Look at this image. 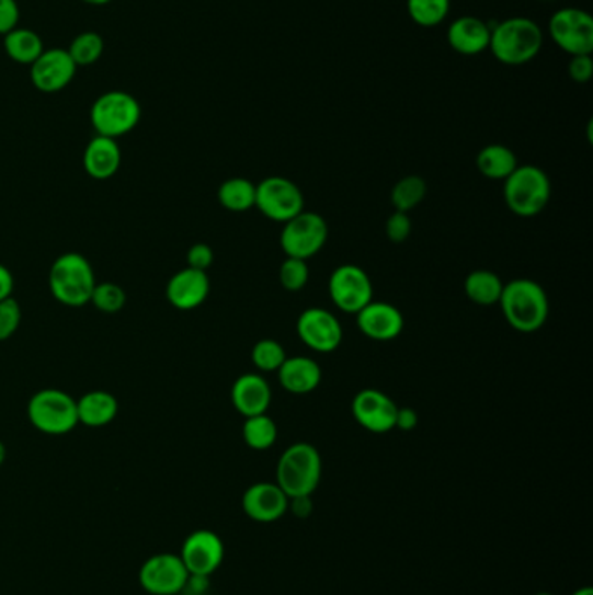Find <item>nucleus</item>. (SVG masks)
<instances>
[{
  "label": "nucleus",
  "instance_id": "obj_1",
  "mask_svg": "<svg viewBox=\"0 0 593 595\" xmlns=\"http://www.w3.org/2000/svg\"><path fill=\"white\" fill-rule=\"evenodd\" d=\"M501 312L512 330L531 334L541 330L550 313L541 284L531 279L510 281L500 298Z\"/></svg>",
  "mask_w": 593,
  "mask_h": 595
},
{
  "label": "nucleus",
  "instance_id": "obj_2",
  "mask_svg": "<svg viewBox=\"0 0 593 595\" xmlns=\"http://www.w3.org/2000/svg\"><path fill=\"white\" fill-rule=\"evenodd\" d=\"M543 30L535 20L524 16L509 18L491 28L489 52L503 65L518 67L539 55L543 47Z\"/></svg>",
  "mask_w": 593,
  "mask_h": 595
},
{
  "label": "nucleus",
  "instance_id": "obj_3",
  "mask_svg": "<svg viewBox=\"0 0 593 595\" xmlns=\"http://www.w3.org/2000/svg\"><path fill=\"white\" fill-rule=\"evenodd\" d=\"M96 284L93 266L84 254H61L49 271V289L55 300L65 307L79 309L91 304Z\"/></svg>",
  "mask_w": 593,
  "mask_h": 595
},
{
  "label": "nucleus",
  "instance_id": "obj_4",
  "mask_svg": "<svg viewBox=\"0 0 593 595\" xmlns=\"http://www.w3.org/2000/svg\"><path fill=\"white\" fill-rule=\"evenodd\" d=\"M322 479V458L319 449L308 443H296L281 455L277 464V484L287 499L311 496Z\"/></svg>",
  "mask_w": 593,
  "mask_h": 595
},
{
  "label": "nucleus",
  "instance_id": "obj_5",
  "mask_svg": "<svg viewBox=\"0 0 593 595\" xmlns=\"http://www.w3.org/2000/svg\"><path fill=\"white\" fill-rule=\"evenodd\" d=\"M550 178L538 165H517L503 186V198L510 211L521 218H535L548 206Z\"/></svg>",
  "mask_w": 593,
  "mask_h": 595
},
{
  "label": "nucleus",
  "instance_id": "obj_6",
  "mask_svg": "<svg viewBox=\"0 0 593 595\" xmlns=\"http://www.w3.org/2000/svg\"><path fill=\"white\" fill-rule=\"evenodd\" d=\"M26 413L30 423L47 435H65L79 425L77 401L64 390H38L30 399Z\"/></svg>",
  "mask_w": 593,
  "mask_h": 595
},
{
  "label": "nucleus",
  "instance_id": "obj_7",
  "mask_svg": "<svg viewBox=\"0 0 593 595\" xmlns=\"http://www.w3.org/2000/svg\"><path fill=\"white\" fill-rule=\"evenodd\" d=\"M141 121V105L126 91H109L98 96L91 106V124L96 135L121 138L129 135Z\"/></svg>",
  "mask_w": 593,
  "mask_h": 595
},
{
  "label": "nucleus",
  "instance_id": "obj_8",
  "mask_svg": "<svg viewBox=\"0 0 593 595\" xmlns=\"http://www.w3.org/2000/svg\"><path fill=\"white\" fill-rule=\"evenodd\" d=\"M328 237V221L319 213L301 211L284 224L281 248L286 256L308 262L324 248Z\"/></svg>",
  "mask_w": 593,
  "mask_h": 595
},
{
  "label": "nucleus",
  "instance_id": "obj_9",
  "mask_svg": "<svg viewBox=\"0 0 593 595\" xmlns=\"http://www.w3.org/2000/svg\"><path fill=\"white\" fill-rule=\"evenodd\" d=\"M254 207L261 215L277 224H286L299 213L305 211L304 192L284 176L265 178L256 185Z\"/></svg>",
  "mask_w": 593,
  "mask_h": 595
},
{
  "label": "nucleus",
  "instance_id": "obj_10",
  "mask_svg": "<svg viewBox=\"0 0 593 595\" xmlns=\"http://www.w3.org/2000/svg\"><path fill=\"white\" fill-rule=\"evenodd\" d=\"M550 37L571 56L592 55L593 18L580 8H562L548 22Z\"/></svg>",
  "mask_w": 593,
  "mask_h": 595
},
{
  "label": "nucleus",
  "instance_id": "obj_11",
  "mask_svg": "<svg viewBox=\"0 0 593 595\" xmlns=\"http://www.w3.org/2000/svg\"><path fill=\"white\" fill-rule=\"evenodd\" d=\"M329 296L338 310L350 316H357L366 305L373 301L375 287L364 268L346 263L334 268L329 277Z\"/></svg>",
  "mask_w": 593,
  "mask_h": 595
},
{
  "label": "nucleus",
  "instance_id": "obj_12",
  "mask_svg": "<svg viewBox=\"0 0 593 595\" xmlns=\"http://www.w3.org/2000/svg\"><path fill=\"white\" fill-rule=\"evenodd\" d=\"M190 576L180 553H156L139 570V585L150 595H178L185 591Z\"/></svg>",
  "mask_w": 593,
  "mask_h": 595
},
{
  "label": "nucleus",
  "instance_id": "obj_13",
  "mask_svg": "<svg viewBox=\"0 0 593 595\" xmlns=\"http://www.w3.org/2000/svg\"><path fill=\"white\" fill-rule=\"evenodd\" d=\"M180 558L192 579H209L224 564V540L215 531L197 529L181 545Z\"/></svg>",
  "mask_w": 593,
  "mask_h": 595
},
{
  "label": "nucleus",
  "instance_id": "obj_14",
  "mask_svg": "<svg viewBox=\"0 0 593 595\" xmlns=\"http://www.w3.org/2000/svg\"><path fill=\"white\" fill-rule=\"evenodd\" d=\"M296 333L310 351L320 354L338 351L343 342V328L338 317L320 307H311L301 312L296 322Z\"/></svg>",
  "mask_w": 593,
  "mask_h": 595
},
{
  "label": "nucleus",
  "instance_id": "obj_15",
  "mask_svg": "<svg viewBox=\"0 0 593 595\" xmlns=\"http://www.w3.org/2000/svg\"><path fill=\"white\" fill-rule=\"evenodd\" d=\"M77 70L67 49L52 47L30 65V81L41 93L55 94L72 84Z\"/></svg>",
  "mask_w": 593,
  "mask_h": 595
},
{
  "label": "nucleus",
  "instance_id": "obj_16",
  "mask_svg": "<svg viewBox=\"0 0 593 595\" xmlns=\"http://www.w3.org/2000/svg\"><path fill=\"white\" fill-rule=\"evenodd\" d=\"M399 405L381 390L364 389L355 393L352 414L355 422L370 434H388L396 428Z\"/></svg>",
  "mask_w": 593,
  "mask_h": 595
},
{
  "label": "nucleus",
  "instance_id": "obj_17",
  "mask_svg": "<svg viewBox=\"0 0 593 595\" xmlns=\"http://www.w3.org/2000/svg\"><path fill=\"white\" fill-rule=\"evenodd\" d=\"M289 507V499L277 482H256L242 494V511L249 519L261 524L283 519Z\"/></svg>",
  "mask_w": 593,
  "mask_h": 595
},
{
  "label": "nucleus",
  "instance_id": "obj_18",
  "mask_svg": "<svg viewBox=\"0 0 593 595\" xmlns=\"http://www.w3.org/2000/svg\"><path fill=\"white\" fill-rule=\"evenodd\" d=\"M357 325L366 339L391 342L404 331V316L396 305L373 300L357 313Z\"/></svg>",
  "mask_w": 593,
  "mask_h": 595
},
{
  "label": "nucleus",
  "instance_id": "obj_19",
  "mask_svg": "<svg viewBox=\"0 0 593 595\" xmlns=\"http://www.w3.org/2000/svg\"><path fill=\"white\" fill-rule=\"evenodd\" d=\"M210 291V281L207 272L195 271V268H183L169 279L166 287V298L174 309L194 310L198 309L207 300Z\"/></svg>",
  "mask_w": 593,
  "mask_h": 595
},
{
  "label": "nucleus",
  "instance_id": "obj_20",
  "mask_svg": "<svg viewBox=\"0 0 593 595\" xmlns=\"http://www.w3.org/2000/svg\"><path fill=\"white\" fill-rule=\"evenodd\" d=\"M232 404L237 413L246 419L269 413L272 404V389L269 381L256 373H246L239 376L232 385Z\"/></svg>",
  "mask_w": 593,
  "mask_h": 595
},
{
  "label": "nucleus",
  "instance_id": "obj_21",
  "mask_svg": "<svg viewBox=\"0 0 593 595\" xmlns=\"http://www.w3.org/2000/svg\"><path fill=\"white\" fill-rule=\"evenodd\" d=\"M491 28L477 16H461L447 28V44L464 56H476L489 49Z\"/></svg>",
  "mask_w": 593,
  "mask_h": 595
},
{
  "label": "nucleus",
  "instance_id": "obj_22",
  "mask_svg": "<svg viewBox=\"0 0 593 595\" xmlns=\"http://www.w3.org/2000/svg\"><path fill=\"white\" fill-rule=\"evenodd\" d=\"M278 384L286 392L293 396H307L319 389L322 381V369H320L317 361L305 357V355H296V357H287L283 366L277 371Z\"/></svg>",
  "mask_w": 593,
  "mask_h": 595
},
{
  "label": "nucleus",
  "instance_id": "obj_23",
  "mask_svg": "<svg viewBox=\"0 0 593 595\" xmlns=\"http://www.w3.org/2000/svg\"><path fill=\"white\" fill-rule=\"evenodd\" d=\"M121 162H123V152H121L117 140L100 135L89 141L84 157H82L85 173L100 182L115 176L121 168Z\"/></svg>",
  "mask_w": 593,
  "mask_h": 595
},
{
  "label": "nucleus",
  "instance_id": "obj_24",
  "mask_svg": "<svg viewBox=\"0 0 593 595\" xmlns=\"http://www.w3.org/2000/svg\"><path fill=\"white\" fill-rule=\"evenodd\" d=\"M117 413V399L112 393L105 392V390H93V392L84 393L77 401L79 423L91 426V428L110 425V423L114 422Z\"/></svg>",
  "mask_w": 593,
  "mask_h": 595
},
{
  "label": "nucleus",
  "instance_id": "obj_25",
  "mask_svg": "<svg viewBox=\"0 0 593 595\" xmlns=\"http://www.w3.org/2000/svg\"><path fill=\"white\" fill-rule=\"evenodd\" d=\"M44 49H46L44 41L34 30L16 26L4 35L5 55L9 59H13L14 64L30 67L38 56L43 55Z\"/></svg>",
  "mask_w": 593,
  "mask_h": 595
},
{
  "label": "nucleus",
  "instance_id": "obj_26",
  "mask_svg": "<svg viewBox=\"0 0 593 595\" xmlns=\"http://www.w3.org/2000/svg\"><path fill=\"white\" fill-rule=\"evenodd\" d=\"M477 170L489 180H503L517 170V157L505 145L494 144L480 150L476 159Z\"/></svg>",
  "mask_w": 593,
  "mask_h": 595
},
{
  "label": "nucleus",
  "instance_id": "obj_27",
  "mask_svg": "<svg viewBox=\"0 0 593 595\" xmlns=\"http://www.w3.org/2000/svg\"><path fill=\"white\" fill-rule=\"evenodd\" d=\"M503 287L505 284L500 279V275L491 271H474L465 279V295L468 300L480 307L500 304Z\"/></svg>",
  "mask_w": 593,
  "mask_h": 595
},
{
  "label": "nucleus",
  "instance_id": "obj_28",
  "mask_svg": "<svg viewBox=\"0 0 593 595\" xmlns=\"http://www.w3.org/2000/svg\"><path fill=\"white\" fill-rule=\"evenodd\" d=\"M218 201L227 211H249L256 203V185L246 178H230L219 185Z\"/></svg>",
  "mask_w": 593,
  "mask_h": 595
},
{
  "label": "nucleus",
  "instance_id": "obj_29",
  "mask_svg": "<svg viewBox=\"0 0 593 595\" xmlns=\"http://www.w3.org/2000/svg\"><path fill=\"white\" fill-rule=\"evenodd\" d=\"M277 423L270 419L269 413L249 416L242 426V437L249 448L254 451H266L277 440Z\"/></svg>",
  "mask_w": 593,
  "mask_h": 595
},
{
  "label": "nucleus",
  "instance_id": "obj_30",
  "mask_svg": "<svg viewBox=\"0 0 593 595\" xmlns=\"http://www.w3.org/2000/svg\"><path fill=\"white\" fill-rule=\"evenodd\" d=\"M426 191L429 188H426V182L423 178L417 176V174L402 178L391 188V206L396 207V211H413L414 207L423 203Z\"/></svg>",
  "mask_w": 593,
  "mask_h": 595
},
{
  "label": "nucleus",
  "instance_id": "obj_31",
  "mask_svg": "<svg viewBox=\"0 0 593 595\" xmlns=\"http://www.w3.org/2000/svg\"><path fill=\"white\" fill-rule=\"evenodd\" d=\"M68 55L73 59V64L79 67H91L102 58L105 52V41L98 32H82L73 37L70 46L67 47Z\"/></svg>",
  "mask_w": 593,
  "mask_h": 595
},
{
  "label": "nucleus",
  "instance_id": "obj_32",
  "mask_svg": "<svg viewBox=\"0 0 593 595\" xmlns=\"http://www.w3.org/2000/svg\"><path fill=\"white\" fill-rule=\"evenodd\" d=\"M449 9L451 0H408L409 18L425 28L441 25L449 14Z\"/></svg>",
  "mask_w": 593,
  "mask_h": 595
},
{
  "label": "nucleus",
  "instance_id": "obj_33",
  "mask_svg": "<svg viewBox=\"0 0 593 595\" xmlns=\"http://www.w3.org/2000/svg\"><path fill=\"white\" fill-rule=\"evenodd\" d=\"M286 359V351L277 340H260L254 343L253 352H251V361L261 373H277Z\"/></svg>",
  "mask_w": 593,
  "mask_h": 595
},
{
  "label": "nucleus",
  "instance_id": "obj_34",
  "mask_svg": "<svg viewBox=\"0 0 593 595\" xmlns=\"http://www.w3.org/2000/svg\"><path fill=\"white\" fill-rule=\"evenodd\" d=\"M126 301V291L115 283L96 284L93 296H91V304L103 313L121 312Z\"/></svg>",
  "mask_w": 593,
  "mask_h": 595
},
{
  "label": "nucleus",
  "instance_id": "obj_35",
  "mask_svg": "<svg viewBox=\"0 0 593 595\" xmlns=\"http://www.w3.org/2000/svg\"><path fill=\"white\" fill-rule=\"evenodd\" d=\"M308 277H310L308 263L305 260H298V258L287 256L278 271L281 286L290 293L301 291L308 284Z\"/></svg>",
  "mask_w": 593,
  "mask_h": 595
},
{
  "label": "nucleus",
  "instance_id": "obj_36",
  "mask_svg": "<svg viewBox=\"0 0 593 595\" xmlns=\"http://www.w3.org/2000/svg\"><path fill=\"white\" fill-rule=\"evenodd\" d=\"M22 324V307L11 298L0 301V342L11 339Z\"/></svg>",
  "mask_w": 593,
  "mask_h": 595
},
{
  "label": "nucleus",
  "instance_id": "obj_37",
  "mask_svg": "<svg viewBox=\"0 0 593 595\" xmlns=\"http://www.w3.org/2000/svg\"><path fill=\"white\" fill-rule=\"evenodd\" d=\"M385 232L394 244H402L408 241L409 236L413 232V220H411L409 213H394L385 225Z\"/></svg>",
  "mask_w": 593,
  "mask_h": 595
},
{
  "label": "nucleus",
  "instance_id": "obj_38",
  "mask_svg": "<svg viewBox=\"0 0 593 595\" xmlns=\"http://www.w3.org/2000/svg\"><path fill=\"white\" fill-rule=\"evenodd\" d=\"M186 262H189L190 268L207 272V268L215 262V253L210 250V245L197 242L186 253Z\"/></svg>",
  "mask_w": 593,
  "mask_h": 595
},
{
  "label": "nucleus",
  "instance_id": "obj_39",
  "mask_svg": "<svg viewBox=\"0 0 593 595\" xmlns=\"http://www.w3.org/2000/svg\"><path fill=\"white\" fill-rule=\"evenodd\" d=\"M569 77L577 84H586L593 76V59L590 55L571 56Z\"/></svg>",
  "mask_w": 593,
  "mask_h": 595
},
{
  "label": "nucleus",
  "instance_id": "obj_40",
  "mask_svg": "<svg viewBox=\"0 0 593 595\" xmlns=\"http://www.w3.org/2000/svg\"><path fill=\"white\" fill-rule=\"evenodd\" d=\"M20 5L16 0H0V35H5L11 30L20 26Z\"/></svg>",
  "mask_w": 593,
  "mask_h": 595
},
{
  "label": "nucleus",
  "instance_id": "obj_41",
  "mask_svg": "<svg viewBox=\"0 0 593 595\" xmlns=\"http://www.w3.org/2000/svg\"><path fill=\"white\" fill-rule=\"evenodd\" d=\"M287 511H290V514L298 517V519H308L311 512H313L311 496H295V499H289V507H287Z\"/></svg>",
  "mask_w": 593,
  "mask_h": 595
},
{
  "label": "nucleus",
  "instance_id": "obj_42",
  "mask_svg": "<svg viewBox=\"0 0 593 595\" xmlns=\"http://www.w3.org/2000/svg\"><path fill=\"white\" fill-rule=\"evenodd\" d=\"M418 426V413L413 408H399L397 410L396 428L402 432L414 431Z\"/></svg>",
  "mask_w": 593,
  "mask_h": 595
},
{
  "label": "nucleus",
  "instance_id": "obj_43",
  "mask_svg": "<svg viewBox=\"0 0 593 595\" xmlns=\"http://www.w3.org/2000/svg\"><path fill=\"white\" fill-rule=\"evenodd\" d=\"M14 277L8 266L0 263V301L13 296Z\"/></svg>",
  "mask_w": 593,
  "mask_h": 595
},
{
  "label": "nucleus",
  "instance_id": "obj_44",
  "mask_svg": "<svg viewBox=\"0 0 593 595\" xmlns=\"http://www.w3.org/2000/svg\"><path fill=\"white\" fill-rule=\"evenodd\" d=\"M80 2H84V4L89 5H106L110 4V2H114V0H80Z\"/></svg>",
  "mask_w": 593,
  "mask_h": 595
},
{
  "label": "nucleus",
  "instance_id": "obj_45",
  "mask_svg": "<svg viewBox=\"0 0 593 595\" xmlns=\"http://www.w3.org/2000/svg\"><path fill=\"white\" fill-rule=\"evenodd\" d=\"M5 456H8V451H5V444L0 440V467L4 465Z\"/></svg>",
  "mask_w": 593,
  "mask_h": 595
},
{
  "label": "nucleus",
  "instance_id": "obj_46",
  "mask_svg": "<svg viewBox=\"0 0 593 595\" xmlns=\"http://www.w3.org/2000/svg\"><path fill=\"white\" fill-rule=\"evenodd\" d=\"M571 595H593V588L592 587H581V588H578L577 592H572Z\"/></svg>",
  "mask_w": 593,
  "mask_h": 595
},
{
  "label": "nucleus",
  "instance_id": "obj_47",
  "mask_svg": "<svg viewBox=\"0 0 593 595\" xmlns=\"http://www.w3.org/2000/svg\"><path fill=\"white\" fill-rule=\"evenodd\" d=\"M535 595H554V594H550V592H538V594H535Z\"/></svg>",
  "mask_w": 593,
  "mask_h": 595
}]
</instances>
